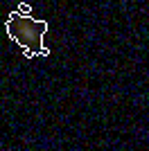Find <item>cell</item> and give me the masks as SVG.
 Here are the masks:
<instances>
[{"instance_id":"1","label":"cell","mask_w":149,"mask_h":151,"mask_svg":"<svg viewBox=\"0 0 149 151\" xmlns=\"http://www.w3.org/2000/svg\"><path fill=\"white\" fill-rule=\"evenodd\" d=\"M5 29L14 43L23 47V54L32 57H48L50 50L43 45V34L48 32V20H36L30 16H20L18 12H12L5 23Z\"/></svg>"},{"instance_id":"2","label":"cell","mask_w":149,"mask_h":151,"mask_svg":"<svg viewBox=\"0 0 149 151\" xmlns=\"http://www.w3.org/2000/svg\"><path fill=\"white\" fill-rule=\"evenodd\" d=\"M30 12H32V7H30V5H25V2L18 7V14H30Z\"/></svg>"}]
</instances>
